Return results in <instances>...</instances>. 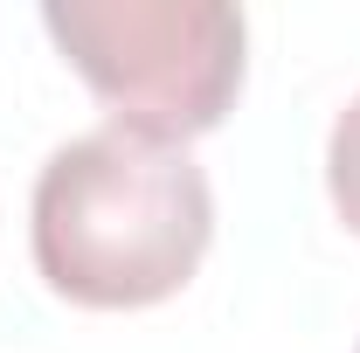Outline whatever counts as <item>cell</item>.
Listing matches in <instances>:
<instances>
[{"mask_svg":"<svg viewBox=\"0 0 360 353\" xmlns=\"http://www.w3.org/2000/svg\"><path fill=\"white\" fill-rule=\"evenodd\" d=\"M42 28L104 104L146 139L215 132L243 90V14L229 0H49Z\"/></svg>","mask_w":360,"mask_h":353,"instance_id":"obj_2","label":"cell"},{"mask_svg":"<svg viewBox=\"0 0 360 353\" xmlns=\"http://www.w3.org/2000/svg\"><path fill=\"white\" fill-rule=\"evenodd\" d=\"M35 270L84 312L174 298L215 236V194L187 146L97 125L49 153L35 180Z\"/></svg>","mask_w":360,"mask_h":353,"instance_id":"obj_1","label":"cell"},{"mask_svg":"<svg viewBox=\"0 0 360 353\" xmlns=\"http://www.w3.org/2000/svg\"><path fill=\"white\" fill-rule=\"evenodd\" d=\"M326 187H333L340 222L360 236V97L340 111V125H333V139H326Z\"/></svg>","mask_w":360,"mask_h":353,"instance_id":"obj_3","label":"cell"}]
</instances>
